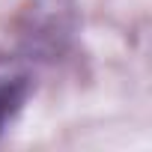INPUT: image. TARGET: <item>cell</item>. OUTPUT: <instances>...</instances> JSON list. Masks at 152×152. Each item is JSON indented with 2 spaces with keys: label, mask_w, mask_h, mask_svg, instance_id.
I'll use <instances>...</instances> for the list:
<instances>
[{
  "label": "cell",
  "mask_w": 152,
  "mask_h": 152,
  "mask_svg": "<svg viewBox=\"0 0 152 152\" xmlns=\"http://www.w3.org/2000/svg\"><path fill=\"white\" fill-rule=\"evenodd\" d=\"M24 99H27V78H21V75L0 78V134H3L9 119H15Z\"/></svg>",
  "instance_id": "1"
}]
</instances>
